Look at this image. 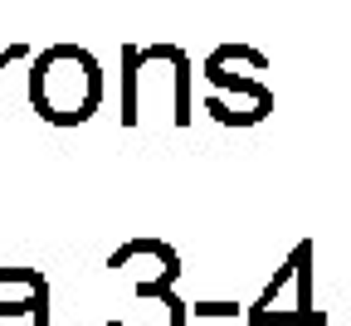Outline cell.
Segmentation results:
<instances>
[{"label": "cell", "mask_w": 351, "mask_h": 326, "mask_svg": "<svg viewBox=\"0 0 351 326\" xmlns=\"http://www.w3.org/2000/svg\"><path fill=\"white\" fill-rule=\"evenodd\" d=\"M0 326H49V283L25 297H0Z\"/></svg>", "instance_id": "7"}, {"label": "cell", "mask_w": 351, "mask_h": 326, "mask_svg": "<svg viewBox=\"0 0 351 326\" xmlns=\"http://www.w3.org/2000/svg\"><path fill=\"white\" fill-rule=\"evenodd\" d=\"M205 64H219V68H249V73H269V54H258L249 49V44H219V49L205 59Z\"/></svg>", "instance_id": "8"}, {"label": "cell", "mask_w": 351, "mask_h": 326, "mask_svg": "<svg viewBox=\"0 0 351 326\" xmlns=\"http://www.w3.org/2000/svg\"><path fill=\"white\" fill-rule=\"evenodd\" d=\"M205 78H210V98H205V112L219 122V127H258L263 117L274 112V92L263 78L254 73H230L219 64H205Z\"/></svg>", "instance_id": "4"}, {"label": "cell", "mask_w": 351, "mask_h": 326, "mask_svg": "<svg viewBox=\"0 0 351 326\" xmlns=\"http://www.w3.org/2000/svg\"><path fill=\"white\" fill-rule=\"evenodd\" d=\"M171 92L176 103V127H191L195 103H191V59L176 44H152V49H137V44H122V127H137V92Z\"/></svg>", "instance_id": "2"}, {"label": "cell", "mask_w": 351, "mask_h": 326, "mask_svg": "<svg viewBox=\"0 0 351 326\" xmlns=\"http://www.w3.org/2000/svg\"><path fill=\"white\" fill-rule=\"evenodd\" d=\"M15 59H29V44H0V83H5V64H15Z\"/></svg>", "instance_id": "10"}, {"label": "cell", "mask_w": 351, "mask_h": 326, "mask_svg": "<svg viewBox=\"0 0 351 326\" xmlns=\"http://www.w3.org/2000/svg\"><path fill=\"white\" fill-rule=\"evenodd\" d=\"M195 316H239V302H195Z\"/></svg>", "instance_id": "9"}, {"label": "cell", "mask_w": 351, "mask_h": 326, "mask_svg": "<svg viewBox=\"0 0 351 326\" xmlns=\"http://www.w3.org/2000/svg\"><path fill=\"white\" fill-rule=\"evenodd\" d=\"M29 103L49 127H83L103 103V68L83 44H49L29 64Z\"/></svg>", "instance_id": "1"}, {"label": "cell", "mask_w": 351, "mask_h": 326, "mask_svg": "<svg viewBox=\"0 0 351 326\" xmlns=\"http://www.w3.org/2000/svg\"><path fill=\"white\" fill-rule=\"evenodd\" d=\"M249 326H322V312H313V244H298L274 283L249 307Z\"/></svg>", "instance_id": "3"}, {"label": "cell", "mask_w": 351, "mask_h": 326, "mask_svg": "<svg viewBox=\"0 0 351 326\" xmlns=\"http://www.w3.org/2000/svg\"><path fill=\"white\" fill-rule=\"evenodd\" d=\"M132 263H147L137 283H176V277H181V258H176V249L161 244V239H132L117 253H108V268L112 273H127Z\"/></svg>", "instance_id": "6"}, {"label": "cell", "mask_w": 351, "mask_h": 326, "mask_svg": "<svg viewBox=\"0 0 351 326\" xmlns=\"http://www.w3.org/2000/svg\"><path fill=\"white\" fill-rule=\"evenodd\" d=\"M186 316H191V302L176 297V283H137L132 307L108 326H186Z\"/></svg>", "instance_id": "5"}]
</instances>
